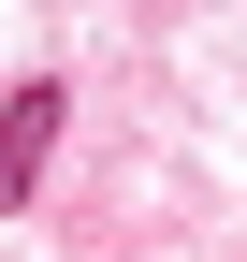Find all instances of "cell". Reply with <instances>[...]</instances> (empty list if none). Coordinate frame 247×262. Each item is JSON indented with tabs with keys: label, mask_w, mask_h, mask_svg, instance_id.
I'll return each mask as SVG.
<instances>
[{
	"label": "cell",
	"mask_w": 247,
	"mask_h": 262,
	"mask_svg": "<svg viewBox=\"0 0 247 262\" xmlns=\"http://www.w3.org/2000/svg\"><path fill=\"white\" fill-rule=\"evenodd\" d=\"M58 117H73V88L58 73H29V88H0V219L44 189V160H58Z\"/></svg>",
	"instance_id": "obj_1"
}]
</instances>
